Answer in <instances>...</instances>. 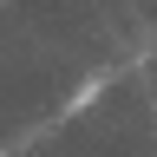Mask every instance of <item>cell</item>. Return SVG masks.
Returning a JSON list of instances; mask_svg holds the SVG:
<instances>
[{
    "instance_id": "1",
    "label": "cell",
    "mask_w": 157,
    "mask_h": 157,
    "mask_svg": "<svg viewBox=\"0 0 157 157\" xmlns=\"http://www.w3.org/2000/svg\"><path fill=\"white\" fill-rule=\"evenodd\" d=\"M98 92H105V78H85V85L72 92V111H85V105H98Z\"/></svg>"
}]
</instances>
